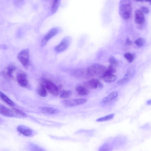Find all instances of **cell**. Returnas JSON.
<instances>
[{
    "label": "cell",
    "mask_w": 151,
    "mask_h": 151,
    "mask_svg": "<svg viewBox=\"0 0 151 151\" xmlns=\"http://www.w3.org/2000/svg\"><path fill=\"white\" fill-rule=\"evenodd\" d=\"M132 12L130 0H120L119 4V13L121 17L124 20H127L130 17Z\"/></svg>",
    "instance_id": "obj_1"
},
{
    "label": "cell",
    "mask_w": 151,
    "mask_h": 151,
    "mask_svg": "<svg viewBox=\"0 0 151 151\" xmlns=\"http://www.w3.org/2000/svg\"><path fill=\"white\" fill-rule=\"evenodd\" d=\"M107 69L105 66L99 64L90 65L88 68L87 73L93 76H97L102 78L106 73Z\"/></svg>",
    "instance_id": "obj_2"
},
{
    "label": "cell",
    "mask_w": 151,
    "mask_h": 151,
    "mask_svg": "<svg viewBox=\"0 0 151 151\" xmlns=\"http://www.w3.org/2000/svg\"><path fill=\"white\" fill-rule=\"evenodd\" d=\"M17 58L21 64L25 68H28L30 64V55L28 49L21 50L18 54Z\"/></svg>",
    "instance_id": "obj_3"
},
{
    "label": "cell",
    "mask_w": 151,
    "mask_h": 151,
    "mask_svg": "<svg viewBox=\"0 0 151 151\" xmlns=\"http://www.w3.org/2000/svg\"><path fill=\"white\" fill-rule=\"evenodd\" d=\"M45 87L47 91L52 95L56 96L59 93L57 86L52 81L47 79H44L42 80V83Z\"/></svg>",
    "instance_id": "obj_4"
},
{
    "label": "cell",
    "mask_w": 151,
    "mask_h": 151,
    "mask_svg": "<svg viewBox=\"0 0 151 151\" xmlns=\"http://www.w3.org/2000/svg\"><path fill=\"white\" fill-rule=\"evenodd\" d=\"M87 101V99L85 98L66 99L61 101V103L66 107H70L84 104Z\"/></svg>",
    "instance_id": "obj_5"
},
{
    "label": "cell",
    "mask_w": 151,
    "mask_h": 151,
    "mask_svg": "<svg viewBox=\"0 0 151 151\" xmlns=\"http://www.w3.org/2000/svg\"><path fill=\"white\" fill-rule=\"evenodd\" d=\"M17 82L21 87L27 88L28 85V80L27 75L24 72L18 73L16 76Z\"/></svg>",
    "instance_id": "obj_6"
},
{
    "label": "cell",
    "mask_w": 151,
    "mask_h": 151,
    "mask_svg": "<svg viewBox=\"0 0 151 151\" xmlns=\"http://www.w3.org/2000/svg\"><path fill=\"white\" fill-rule=\"evenodd\" d=\"M58 29L54 28L51 29L42 39L41 43L42 47L44 46L48 41L58 32Z\"/></svg>",
    "instance_id": "obj_7"
},
{
    "label": "cell",
    "mask_w": 151,
    "mask_h": 151,
    "mask_svg": "<svg viewBox=\"0 0 151 151\" xmlns=\"http://www.w3.org/2000/svg\"><path fill=\"white\" fill-rule=\"evenodd\" d=\"M85 86L87 88L96 89L101 88L103 87V84L98 80L96 79H92L85 83Z\"/></svg>",
    "instance_id": "obj_8"
},
{
    "label": "cell",
    "mask_w": 151,
    "mask_h": 151,
    "mask_svg": "<svg viewBox=\"0 0 151 151\" xmlns=\"http://www.w3.org/2000/svg\"><path fill=\"white\" fill-rule=\"evenodd\" d=\"M16 69V67L13 65H10L5 68L2 71V74L6 78L11 79L13 77V73Z\"/></svg>",
    "instance_id": "obj_9"
},
{
    "label": "cell",
    "mask_w": 151,
    "mask_h": 151,
    "mask_svg": "<svg viewBox=\"0 0 151 151\" xmlns=\"http://www.w3.org/2000/svg\"><path fill=\"white\" fill-rule=\"evenodd\" d=\"M68 45V40L66 38H64L58 45L55 47V50L56 52H62L67 49Z\"/></svg>",
    "instance_id": "obj_10"
},
{
    "label": "cell",
    "mask_w": 151,
    "mask_h": 151,
    "mask_svg": "<svg viewBox=\"0 0 151 151\" xmlns=\"http://www.w3.org/2000/svg\"><path fill=\"white\" fill-rule=\"evenodd\" d=\"M17 129L19 132L26 136H30L33 132L31 129L24 125H19L17 127Z\"/></svg>",
    "instance_id": "obj_11"
},
{
    "label": "cell",
    "mask_w": 151,
    "mask_h": 151,
    "mask_svg": "<svg viewBox=\"0 0 151 151\" xmlns=\"http://www.w3.org/2000/svg\"><path fill=\"white\" fill-rule=\"evenodd\" d=\"M145 21L144 13L140 10H136L135 13V21L137 24H141Z\"/></svg>",
    "instance_id": "obj_12"
},
{
    "label": "cell",
    "mask_w": 151,
    "mask_h": 151,
    "mask_svg": "<svg viewBox=\"0 0 151 151\" xmlns=\"http://www.w3.org/2000/svg\"><path fill=\"white\" fill-rule=\"evenodd\" d=\"M39 109L43 113L51 115L58 113L60 111L58 109L48 107H40Z\"/></svg>",
    "instance_id": "obj_13"
},
{
    "label": "cell",
    "mask_w": 151,
    "mask_h": 151,
    "mask_svg": "<svg viewBox=\"0 0 151 151\" xmlns=\"http://www.w3.org/2000/svg\"><path fill=\"white\" fill-rule=\"evenodd\" d=\"M0 113L1 114L7 117H12L14 116L13 111L1 104L0 105Z\"/></svg>",
    "instance_id": "obj_14"
},
{
    "label": "cell",
    "mask_w": 151,
    "mask_h": 151,
    "mask_svg": "<svg viewBox=\"0 0 151 151\" xmlns=\"http://www.w3.org/2000/svg\"><path fill=\"white\" fill-rule=\"evenodd\" d=\"M117 95L118 93L116 91L112 92L103 99L101 103L104 104L108 103L116 98Z\"/></svg>",
    "instance_id": "obj_15"
},
{
    "label": "cell",
    "mask_w": 151,
    "mask_h": 151,
    "mask_svg": "<svg viewBox=\"0 0 151 151\" xmlns=\"http://www.w3.org/2000/svg\"><path fill=\"white\" fill-rule=\"evenodd\" d=\"M77 93L79 95L84 96L89 94L90 91L88 88L85 86H78L76 88Z\"/></svg>",
    "instance_id": "obj_16"
},
{
    "label": "cell",
    "mask_w": 151,
    "mask_h": 151,
    "mask_svg": "<svg viewBox=\"0 0 151 151\" xmlns=\"http://www.w3.org/2000/svg\"><path fill=\"white\" fill-rule=\"evenodd\" d=\"M102 78L105 82L107 83H111L114 81L116 79V77L113 73L106 72Z\"/></svg>",
    "instance_id": "obj_17"
},
{
    "label": "cell",
    "mask_w": 151,
    "mask_h": 151,
    "mask_svg": "<svg viewBox=\"0 0 151 151\" xmlns=\"http://www.w3.org/2000/svg\"><path fill=\"white\" fill-rule=\"evenodd\" d=\"M38 94L42 97H45L47 96V90L45 86L42 83L39 85L38 90Z\"/></svg>",
    "instance_id": "obj_18"
},
{
    "label": "cell",
    "mask_w": 151,
    "mask_h": 151,
    "mask_svg": "<svg viewBox=\"0 0 151 151\" xmlns=\"http://www.w3.org/2000/svg\"><path fill=\"white\" fill-rule=\"evenodd\" d=\"M0 97L2 100L8 105L11 106H15L14 103L1 91L0 92Z\"/></svg>",
    "instance_id": "obj_19"
},
{
    "label": "cell",
    "mask_w": 151,
    "mask_h": 151,
    "mask_svg": "<svg viewBox=\"0 0 151 151\" xmlns=\"http://www.w3.org/2000/svg\"><path fill=\"white\" fill-rule=\"evenodd\" d=\"M60 3V0H53L51 6L52 13H55L58 9Z\"/></svg>",
    "instance_id": "obj_20"
},
{
    "label": "cell",
    "mask_w": 151,
    "mask_h": 151,
    "mask_svg": "<svg viewBox=\"0 0 151 151\" xmlns=\"http://www.w3.org/2000/svg\"><path fill=\"white\" fill-rule=\"evenodd\" d=\"M114 114H110L104 117L97 119L96 120V121L98 122L106 121L112 119L114 117Z\"/></svg>",
    "instance_id": "obj_21"
},
{
    "label": "cell",
    "mask_w": 151,
    "mask_h": 151,
    "mask_svg": "<svg viewBox=\"0 0 151 151\" xmlns=\"http://www.w3.org/2000/svg\"><path fill=\"white\" fill-rule=\"evenodd\" d=\"M12 111L17 115L21 116L26 117L27 116L25 113L18 109L13 108L12 109Z\"/></svg>",
    "instance_id": "obj_22"
},
{
    "label": "cell",
    "mask_w": 151,
    "mask_h": 151,
    "mask_svg": "<svg viewBox=\"0 0 151 151\" xmlns=\"http://www.w3.org/2000/svg\"><path fill=\"white\" fill-rule=\"evenodd\" d=\"M71 94L70 90L63 91L60 94V97L62 98H66L69 97Z\"/></svg>",
    "instance_id": "obj_23"
},
{
    "label": "cell",
    "mask_w": 151,
    "mask_h": 151,
    "mask_svg": "<svg viewBox=\"0 0 151 151\" xmlns=\"http://www.w3.org/2000/svg\"><path fill=\"white\" fill-rule=\"evenodd\" d=\"M111 146L108 144H105L101 146L99 148L100 151H109L111 150Z\"/></svg>",
    "instance_id": "obj_24"
},
{
    "label": "cell",
    "mask_w": 151,
    "mask_h": 151,
    "mask_svg": "<svg viewBox=\"0 0 151 151\" xmlns=\"http://www.w3.org/2000/svg\"><path fill=\"white\" fill-rule=\"evenodd\" d=\"M135 43L137 46L139 47L143 46L145 43L144 39L142 38H138L135 41Z\"/></svg>",
    "instance_id": "obj_25"
},
{
    "label": "cell",
    "mask_w": 151,
    "mask_h": 151,
    "mask_svg": "<svg viewBox=\"0 0 151 151\" xmlns=\"http://www.w3.org/2000/svg\"><path fill=\"white\" fill-rule=\"evenodd\" d=\"M125 58L129 62H132L134 60L132 55L129 52H127L124 55Z\"/></svg>",
    "instance_id": "obj_26"
},
{
    "label": "cell",
    "mask_w": 151,
    "mask_h": 151,
    "mask_svg": "<svg viewBox=\"0 0 151 151\" xmlns=\"http://www.w3.org/2000/svg\"><path fill=\"white\" fill-rule=\"evenodd\" d=\"M129 78L127 77H125L119 80L118 84L119 85H123L127 83L129 81Z\"/></svg>",
    "instance_id": "obj_27"
},
{
    "label": "cell",
    "mask_w": 151,
    "mask_h": 151,
    "mask_svg": "<svg viewBox=\"0 0 151 151\" xmlns=\"http://www.w3.org/2000/svg\"><path fill=\"white\" fill-rule=\"evenodd\" d=\"M116 71L115 67L109 65L107 69L106 72L109 73H113Z\"/></svg>",
    "instance_id": "obj_28"
},
{
    "label": "cell",
    "mask_w": 151,
    "mask_h": 151,
    "mask_svg": "<svg viewBox=\"0 0 151 151\" xmlns=\"http://www.w3.org/2000/svg\"><path fill=\"white\" fill-rule=\"evenodd\" d=\"M109 62L110 65L116 67L117 65V62L115 58L113 56L111 57L109 59Z\"/></svg>",
    "instance_id": "obj_29"
},
{
    "label": "cell",
    "mask_w": 151,
    "mask_h": 151,
    "mask_svg": "<svg viewBox=\"0 0 151 151\" xmlns=\"http://www.w3.org/2000/svg\"><path fill=\"white\" fill-rule=\"evenodd\" d=\"M143 13L145 14H148L149 12V9L147 7L145 6H142L141 8V10Z\"/></svg>",
    "instance_id": "obj_30"
},
{
    "label": "cell",
    "mask_w": 151,
    "mask_h": 151,
    "mask_svg": "<svg viewBox=\"0 0 151 151\" xmlns=\"http://www.w3.org/2000/svg\"><path fill=\"white\" fill-rule=\"evenodd\" d=\"M23 0H14L16 4H21Z\"/></svg>",
    "instance_id": "obj_31"
},
{
    "label": "cell",
    "mask_w": 151,
    "mask_h": 151,
    "mask_svg": "<svg viewBox=\"0 0 151 151\" xmlns=\"http://www.w3.org/2000/svg\"><path fill=\"white\" fill-rule=\"evenodd\" d=\"M126 44L127 45H130L132 44L131 42L128 38H127L126 40Z\"/></svg>",
    "instance_id": "obj_32"
},
{
    "label": "cell",
    "mask_w": 151,
    "mask_h": 151,
    "mask_svg": "<svg viewBox=\"0 0 151 151\" xmlns=\"http://www.w3.org/2000/svg\"><path fill=\"white\" fill-rule=\"evenodd\" d=\"M147 105H150L151 104V100H149L147 101Z\"/></svg>",
    "instance_id": "obj_33"
},
{
    "label": "cell",
    "mask_w": 151,
    "mask_h": 151,
    "mask_svg": "<svg viewBox=\"0 0 151 151\" xmlns=\"http://www.w3.org/2000/svg\"><path fill=\"white\" fill-rule=\"evenodd\" d=\"M145 1L149 2L150 4L151 5V0H145Z\"/></svg>",
    "instance_id": "obj_34"
},
{
    "label": "cell",
    "mask_w": 151,
    "mask_h": 151,
    "mask_svg": "<svg viewBox=\"0 0 151 151\" xmlns=\"http://www.w3.org/2000/svg\"><path fill=\"white\" fill-rule=\"evenodd\" d=\"M135 0L136 1H139V2H142V1H145V0Z\"/></svg>",
    "instance_id": "obj_35"
}]
</instances>
